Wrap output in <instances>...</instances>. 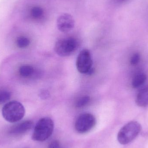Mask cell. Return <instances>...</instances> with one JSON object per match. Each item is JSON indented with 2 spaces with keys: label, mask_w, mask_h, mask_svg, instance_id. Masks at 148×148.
Returning <instances> with one entry per match:
<instances>
[{
  "label": "cell",
  "mask_w": 148,
  "mask_h": 148,
  "mask_svg": "<svg viewBox=\"0 0 148 148\" xmlns=\"http://www.w3.org/2000/svg\"><path fill=\"white\" fill-rule=\"evenodd\" d=\"M49 95V94L48 91H47L46 90H43L41 92L40 95L41 98L43 99H46L48 98Z\"/></svg>",
  "instance_id": "e0dca14e"
},
{
  "label": "cell",
  "mask_w": 148,
  "mask_h": 148,
  "mask_svg": "<svg viewBox=\"0 0 148 148\" xmlns=\"http://www.w3.org/2000/svg\"><path fill=\"white\" fill-rule=\"evenodd\" d=\"M136 102L138 106L145 107L148 105V86L143 89L137 95Z\"/></svg>",
  "instance_id": "9c48e42d"
},
{
  "label": "cell",
  "mask_w": 148,
  "mask_h": 148,
  "mask_svg": "<svg viewBox=\"0 0 148 148\" xmlns=\"http://www.w3.org/2000/svg\"><path fill=\"white\" fill-rule=\"evenodd\" d=\"M76 67L79 73L84 74L93 73V61L90 52L87 49H83L77 58Z\"/></svg>",
  "instance_id": "8992f818"
},
{
  "label": "cell",
  "mask_w": 148,
  "mask_h": 148,
  "mask_svg": "<svg viewBox=\"0 0 148 148\" xmlns=\"http://www.w3.org/2000/svg\"><path fill=\"white\" fill-rule=\"evenodd\" d=\"M117 1H126V0H117Z\"/></svg>",
  "instance_id": "ac0fdd59"
},
{
  "label": "cell",
  "mask_w": 148,
  "mask_h": 148,
  "mask_svg": "<svg viewBox=\"0 0 148 148\" xmlns=\"http://www.w3.org/2000/svg\"><path fill=\"white\" fill-rule=\"evenodd\" d=\"M96 122L95 117L93 114L90 113H83L80 115L76 120L75 129L79 134H85L94 127Z\"/></svg>",
  "instance_id": "5b68a950"
},
{
  "label": "cell",
  "mask_w": 148,
  "mask_h": 148,
  "mask_svg": "<svg viewBox=\"0 0 148 148\" xmlns=\"http://www.w3.org/2000/svg\"><path fill=\"white\" fill-rule=\"evenodd\" d=\"M17 46L21 48L27 47L30 44V40L28 38L24 36H20L16 40Z\"/></svg>",
  "instance_id": "7c38bea8"
},
{
  "label": "cell",
  "mask_w": 148,
  "mask_h": 148,
  "mask_svg": "<svg viewBox=\"0 0 148 148\" xmlns=\"http://www.w3.org/2000/svg\"><path fill=\"white\" fill-rule=\"evenodd\" d=\"M78 42L72 37L62 38L59 40L55 46V51L59 56L66 57L70 56L76 50Z\"/></svg>",
  "instance_id": "277c9868"
},
{
  "label": "cell",
  "mask_w": 148,
  "mask_h": 148,
  "mask_svg": "<svg viewBox=\"0 0 148 148\" xmlns=\"http://www.w3.org/2000/svg\"><path fill=\"white\" fill-rule=\"evenodd\" d=\"M140 60V55L139 53L134 54L132 56L130 60V63L132 65H136L139 62Z\"/></svg>",
  "instance_id": "9a60e30c"
},
{
  "label": "cell",
  "mask_w": 148,
  "mask_h": 148,
  "mask_svg": "<svg viewBox=\"0 0 148 148\" xmlns=\"http://www.w3.org/2000/svg\"><path fill=\"white\" fill-rule=\"evenodd\" d=\"M19 73L23 77L30 76L34 73V69L32 66L27 65L21 66L19 69Z\"/></svg>",
  "instance_id": "8fae6325"
},
{
  "label": "cell",
  "mask_w": 148,
  "mask_h": 148,
  "mask_svg": "<svg viewBox=\"0 0 148 148\" xmlns=\"http://www.w3.org/2000/svg\"><path fill=\"white\" fill-rule=\"evenodd\" d=\"M141 129V126L138 122L128 123L119 130L117 136L118 141L122 145L129 144L137 137Z\"/></svg>",
  "instance_id": "3957f363"
},
{
  "label": "cell",
  "mask_w": 148,
  "mask_h": 148,
  "mask_svg": "<svg viewBox=\"0 0 148 148\" xmlns=\"http://www.w3.org/2000/svg\"><path fill=\"white\" fill-rule=\"evenodd\" d=\"M53 130V120L49 117H43L38 121L35 127L32 139L36 141H44L52 135Z\"/></svg>",
  "instance_id": "6da1fadb"
},
{
  "label": "cell",
  "mask_w": 148,
  "mask_h": 148,
  "mask_svg": "<svg viewBox=\"0 0 148 148\" xmlns=\"http://www.w3.org/2000/svg\"><path fill=\"white\" fill-rule=\"evenodd\" d=\"M90 98L88 96L82 97L78 99L76 103V107L77 108H82L88 104L90 101Z\"/></svg>",
  "instance_id": "4fadbf2b"
},
{
  "label": "cell",
  "mask_w": 148,
  "mask_h": 148,
  "mask_svg": "<svg viewBox=\"0 0 148 148\" xmlns=\"http://www.w3.org/2000/svg\"><path fill=\"white\" fill-rule=\"evenodd\" d=\"M24 106L19 102L11 101L5 104L2 110L3 118L7 121L15 123L21 121L25 115Z\"/></svg>",
  "instance_id": "7a4b0ae2"
},
{
  "label": "cell",
  "mask_w": 148,
  "mask_h": 148,
  "mask_svg": "<svg viewBox=\"0 0 148 148\" xmlns=\"http://www.w3.org/2000/svg\"><path fill=\"white\" fill-rule=\"evenodd\" d=\"M60 143L58 141L54 140L49 143L48 148H60Z\"/></svg>",
  "instance_id": "2e32d148"
},
{
  "label": "cell",
  "mask_w": 148,
  "mask_h": 148,
  "mask_svg": "<svg viewBox=\"0 0 148 148\" xmlns=\"http://www.w3.org/2000/svg\"><path fill=\"white\" fill-rule=\"evenodd\" d=\"M146 79H147V76L145 74H139L136 75L133 79L132 86L134 88H138L145 83Z\"/></svg>",
  "instance_id": "30bf717a"
},
{
  "label": "cell",
  "mask_w": 148,
  "mask_h": 148,
  "mask_svg": "<svg viewBox=\"0 0 148 148\" xmlns=\"http://www.w3.org/2000/svg\"><path fill=\"white\" fill-rule=\"evenodd\" d=\"M34 123L31 121L22 122L14 126L10 131V133L14 135H20L28 132L33 127Z\"/></svg>",
  "instance_id": "ba28073f"
},
{
  "label": "cell",
  "mask_w": 148,
  "mask_h": 148,
  "mask_svg": "<svg viewBox=\"0 0 148 148\" xmlns=\"http://www.w3.org/2000/svg\"><path fill=\"white\" fill-rule=\"evenodd\" d=\"M11 94L9 91L5 90H0V103H4L10 98Z\"/></svg>",
  "instance_id": "5bb4252c"
},
{
  "label": "cell",
  "mask_w": 148,
  "mask_h": 148,
  "mask_svg": "<svg viewBox=\"0 0 148 148\" xmlns=\"http://www.w3.org/2000/svg\"><path fill=\"white\" fill-rule=\"evenodd\" d=\"M58 29L62 33H68L73 29L75 21L73 16L68 13L60 15L56 21Z\"/></svg>",
  "instance_id": "52a82bcc"
}]
</instances>
